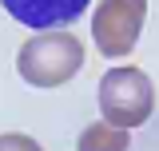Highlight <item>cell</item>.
<instances>
[{
	"instance_id": "cell-3",
	"label": "cell",
	"mask_w": 159,
	"mask_h": 151,
	"mask_svg": "<svg viewBox=\"0 0 159 151\" xmlns=\"http://www.w3.org/2000/svg\"><path fill=\"white\" fill-rule=\"evenodd\" d=\"M143 20H147V0H99L96 20H92L99 56L107 60L131 56L139 32H143Z\"/></svg>"
},
{
	"instance_id": "cell-1",
	"label": "cell",
	"mask_w": 159,
	"mask_h": 151,
	"mask_svg": "<svg viewBox=\"0 0 159 151\" xmlns=\"http://www.w3.org/2000/svg\"><path fill=\"white\" fill-rule=\"evenodd\" d=\"M84 68V44L68 28L60 32H36L20 44L16 72L32 88H64L72 76Z\"/></svg>"
},
{
	"instance_id": "cell-6",
	"label": "cell",
	"mask_w": 159,
	"mask_h": 151,
	"mask_svg": "<svg viewBox=\"0 0 159 151\" xmlns=\"http://www.w3.org/2000/svg\"><path fill=\"white\" fill-rule=\"evenodd\" d=\"M0 151H44V147L24 131H4L0 135Z\"/></svg>"
},
{
	"instance_id": "cell-4",
	"label": "cell",
	"mask_w": 159,
	"mask_h": 151,
	"mask_svg": "<svg viewBox=\"0 0 159 151\" xmlns=\"http://www.w3.org/2000/svg\"><path fill=\"white\" fill-rule=\"evenodd\" d=\"M8 8V16L36 28V32H60L64 24L84 16V8L92 0H0Z\"/></svg>"
},
{
	"instance_id": "cell-5",
	"label": "cell",
	"mask_w": 159,
	"mask_h": 151,
	"mask_svg": "<svg viewBox=\"0 0 159 151\" xmlns=\"http://www.w3.org/2000/svg\"><path fill=\"white\" fill-rule=\"evenodd\" d=\"M131 147V135L127 127H111V123H92L80 131L76 151H127Z\"/></svg>"
},
{
	"instance_id": "cell-2",
	"label": "cell",
	"mask_w": 159,
	"mask_h": 151,
	"mask_svg": "<svg viewBox=\"0 0 159 151\" xmlns=\"http://www.w3.org/2000/svg\"><path fill=\"white\" fill-rule=\"evenodd\" d=\"M99 112L111 127H139L155 112V88L139 68H111L99 80Z\"/></svg>"
}]
</instances>
